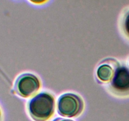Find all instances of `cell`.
<instances>
[{"mask_svg":"<svg viewBox=\"0 0 129 121\" xmlns=\"http://www.w3.org/2000/svg\"><path fill=\"white\" fill-rule=\"evenodd\" d=\"M54 110V98L47 92L39 93L29 102V113L35 121H47L53 115Z\"/></svg>","mask_w":129,"mask_h":121,"instance_id":"1","label":"cell"},{"mask_svg":"<svg viewBox=\"0 0 129 121\" xmlns=\"http://www.w3.org/2000/svg\"><path fill=\"white\" fill-rule=\"evenodd\" d=\"M84 103L77 95L66 93L58 100V112L63 117H73L79 115L83 112Z\"/></svg>","mask_w":129,"mask_h":121,"instance_id":"2","label":"cell"},{"mask_svg":"<svg viewBox=\"0 0 129 121\" xmlns=\"http://www.w3.org/2000/svg\"><path fill=\"white\" fill-rule=\"evenodd\" d=\"M40 88V83L37 77L31 74H21L17 78L15 90L20 96L29 97L34 95Z\"/></svg>","mask_w":129,"mask_h":121,"instance_id":"3","label":"cell"},{"mask_svg":"<svg viewBox=\"0 0 129 121\" xmlns=\"http://www.w3.org/2000/svg\"><path fill=\"white\" fill-rule=\"evenodd\" d=\"M111 86L115 94L120 96L129 95V69L125 66L118 67L115 71Z\"/></svg>","mask_w":129,"mask_h":121,"instance_id":"4","label":"cell"},{"mask_svg":"<svg viewBox=\"0 0 129 121\" xmlns=\"http://www.w3.org/2000/svg\"><path fill=\"white\" fill-rule=\"evenodd\" d=\"M97 76L103 82H108L113 78L114 71L112 67L108 64H102L97 69Z\"/></svg>","mask_w":129,"mask_h":121,"instance_id":"5","label":"cell"},{"mask_svg":"<svg viewBox=\"0 0 129 121\" xmlns=\"http://www.w3.org/2000/svg\"><path fill=\"white\" fill-rule=\"evenodd\" d=\"M123 28L125 34L129 37V11L126 14L123 20Z\"/></svg>","mask_w":129,"mask_h":121,"instance_id":"6","label":"cell"},{"mask_svg":"<svg viewBox=\"0 0 129 121\" xmlns=\"http://www.w3.org/2000/svg\"><path fill=\"white\" fill-rule=\"evenodd\" d=\"M29 1L36 5H42L46 3L48 0H29Z\"/></svg>","mask_w":129,"mask_h":121,"instance_id":"7","label":"cell"},{"mask_svg":"<svg viewBox=\"0 0 129 121\" xmlns=\"http://www.w3.org/2000/svg\"><path fill=\"white\" fill-rule=\"evenodd\" d=\"M54 121H73V120H69V119H63V118H56L55 120H54Z\"/></svg>","mask_w":129,"mask_h":121,"instance_id":"8","label":"cell"},{"mask_svg":"<svg viewBox=\"0 0 129 121\" xmlns=\"http://www.w3.org/2000/svg\"><path fill=\"white\" fill-rule=\"evenodd\" d=\"M0 115H1V112H0Z\"/></svg>","mask_w":129,"mask_h":121,"instance_id":"9","label":"cell"}]
</instances>
